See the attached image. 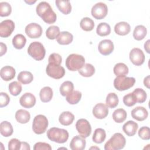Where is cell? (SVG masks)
Instances as JSON below:
<instances>
[{
    "instance_id": "1",
    "label": "cell",
    "mask_w": 150,
    "mask_h": 150,
    "mask_svg": "<svg viewBox=\"0 0 150 150\" xmlns=\"http://www.w3.org/2000/svg\"><path fill=\"white\" fill-rule=\"evenodd\" d=\"M36 11L43 21L48 24H52L56 22L57 16L53 11L50 4L45 1L39 3L36 8Z\"/></svg>"
},
{
    "instance_id": "2",
    "label": "cell",
    "mask_w": 150,
    "mask_h": 150,
    "mask_svg": "<svg viewBox=\"0 0 150 150\" xmlns=\"http://www.w3.org/2000/svg\"><path fill=\"white\" fill-rule=\"evenodd\" d=\"M47 137L52 141L59 144H63L67 141L69 132L64 129L52 127L47 131Z\"/></svg>"
},
{
    "instance_id": "3",
    "label": "cell",
    "mask_w": 150,
    "mask_h": 150,
    "mask_svg": "<svg viewBox=\"0 0 150 150\" xmlns=\"http://www.w3.org/2000/svg\"><path fill=\"white\" fill-rule=\"evenodd\" d=\"M126 144L125 137L121 133H115L105 144V150H119L124 148Z\"/></svg>"
},
{
    "instance_id": "4",
    "label": "cell",
    "mask_w": 150,
    "mask_h": 150,
    "mask_svg": "<svg viewBox=\"0 0 150 150\" xmlns=\"http://www.w3.org/2000/svg\"><path fill=\"white\" fill-rule=\"evenodd\" d=\"M85 63L84 57L78 54H71L66 60V66L67 68L72 71L80 69Z\"/></svg>"
},
{
    "instance_id": "5",
    "label": "cell",
    "mask_w": 150,
    "mask_h": 150,
    "mask_svg": "<svg viewBox=\"0 0 150 150\" xmlns=\"http://www.w3.org/2000/svg\"><path fill=\"white\" fill-rule=\"evenodd\" d=\"M28 54L36 60H42L45 56L46 50L43 45L39 42H32L28 48Z\"/></svg>"
},
{
    "instance_id": "6",
    "label": "cell",
    "mask_w": 150,
    "mask_h": 150,
    "mask_svg": "<svg viewBox=\"0 0 150 150\" xmlns=\"http://www.w3.org/2000/svg\"><path fill=\"white\" fill-rule=\"evenodd\" d=\"M135 83V79L132 77L117 76L114 80V86L119 91H124L132 87Z\"/></svg>"
},
{
    "instance_id": "7",
    "label": "cell",
    "mask_w": 150,
    "mask_h": 150,
    "mask_svg": "<svg viewBox=\"0 0 150 150\" xmlns=\"http://www.w3.org/2000/svg\"><path fill=\"white\" fill-rule=\"evenodd\" d=\"M48 127V120L47 118L42 114L36 115L32 123V129L36 134H43Z\"/></svg>"
},
{
    "instance_id": "8",
    "label": "cell",
    "mask_w": 150,
    "mask_h": 150,
    "mask_svg": "<svg viewBox=\"0 0 150 150\" xmlns=\"http://www.w3.org/2000/svg\"><path fill=\"white\" fill-rule=\"evenodd\" d=\"M46 74L50 77L59 79L65 74L64 68L60 65L49 63L46 68Z\"/></svg>"
},
{
    "instance_id": "9",
    "label": "cell",
    "mask_w": 150,
    "mask_h": 150,
    "mask_svg": "<svg viewBox=\"0 0 150 150\" xmlns=\"http://www.w3.org/2000/svg\"><path fill=\"white\" fill-rule=\"evenodd\" d=\"M76 128L80 136L86 138H87L91 132V127L89 122L84 118L77 120L76 124Z\"/></svg>"
},
{
    "instance_id": "10",
    "label": "cell",
    "mask_w": 150,
    "mask_h": 150,
    "mask_svg": "<svg viewBox=\"0 0 150 150\" xmlns=\"http://www.w3.org/2000/svg\"><path fill=\"white\" fill-rule=\"evenodd\" d=\"M108 12L107 6L103 2H98L91 8V15L96 19H102L105 18Z\"/></svg>"
},
{
    "instance_id": "11",
    "label": "cell",
    "mask_w": 150,
    "mask_h": 150,
    "mask_svg": "<svg viewBox=\"0 0 150 150\" xmlns=\"http://www.w3.org/2000/svg\"><path fill=\"white\" fill-rule=\"evenodd\" d=\"M145 55L144 52L139 48H133L129 53V59L131 62L135 66L142 65L145 61Z\"/></svg>"
},
{
    "instance_id": "12",
    "label": "cell",
    "mask_w": 150,
    "mask_h": 150,
    "mask_svg": "<svg viewBox=\"0 0 150 150\" xmlns=\"http://www.w3.org/2000/svg\"><path fill=\"white\" fill-rule=\"evenodd\" d=\"M14 29L15 23L12 20H4L0 23V36L1 38L9 37Z\"/></svg>"
},
{
    "instance_id": "13",
    "label": "cell",
    "mask_w": 150,
    "mask_h": 150,
    "mask_svg": "<svg viewBox=\"0 0 150 150\" xmlns=\"http://www.w3.org/2000/svg\"><path fill=\"white\" fill-rule=\"evenodd\" d=\"M25 33L27 36L32 39L38 38L42 34V28L41 26L36 23L28 24L25 28Z\"/></svg>"
},
{
    "instance_id": "14",
    "label": "cell",
    "mask_w": 150,
    "mask_h": 150,
    "mask_svg": "<svg viewBox=\"0 0 150 150\" xmlns=\"http://www.w3.org/2000/svg\"><path fill=\"white\" fill-rule=\"evenodd\" d=\"M113 42L110 39H104L101 40L98 46L99 52L104 55L107 56L111 54L114 50Z\"/></svg>"
},
{
    "instance_id": "15",
    "label": "cell",
    "mask_w": 150,
    "mask_h": 150,
    "mask_svg": "<svg viewBox=\"0 0 150 150\" xmlns=\"http://www.w3.org/2000/svg\"><path fill=\"white\" fill-rule=\"evenodd\" d=\"M108 107L103 103H98L93 108V114L97 119H103L108 115Z\"/></svg>"
},
{
    "instance_id": "16",
    "label": "cell",
    "mask_w": 150,
    "mask_h": 150,
    "mask_svg": "<svg viewBox=\"0 0 150 150\" xmlns=\"http://www.w3.org/2000/svg\"><path fill=\"white\" fill-rule=\"evenodd\" d=\"M19 103L23 107L30 108L35 105L36 98L33 94L30 93H26L20 98Z\"/></svg>"
},
{
    "instance_id": "17",
    "label": "cell",
    "mask_w": 150,
    "mask_h": 150,
    "mask_svg": "<svg viewBox=\"0 0 150 150\" xmlns=\"http://www.w3.org/2000/svg\"><path fill=\"white\" fill-rule=\"evenodd\" d=\"M132 117L139 121H142L146 119L148 116V111L144 107L138 106L131 111Z\"/></svg>"
},
{
    "instance_id": "18",
    "label": "cell",
    "mask_w": 150,
    "mask_h": 150,
    "mask_svg": "<svg viewBox=\"0 0 150 150\" xmlns=\"http://www.w3.org/2000/svg\"><path fill=\"white\" fill-rule=\"evenodd\" d=\"M86 141L84 138L80 135L74 137L70 143V147L72 150H83L86 147Z\"/></svg>"
},
{
    "instance_id": "19",
    "label": "cell",
    "mask_w": 150,
    "mask_h": 150,
    "mask_svg": "<svg viewBox=\"0 0 150 150\" xmlns=\"http://www.w3.org/2000/svg\"><path fill=\"white\" fill-rule=\"evenodd\" d=\"M15 69L10 66H6L1 69V77L5 81H9L15 77Z\"/></svg>"
},
{
    "instance_id": "20",
    "label": "cell",
    "mask_w": 150,
    "mask_h": 150,
    "mask_svg": "<svg viewBox=\"0 0 150 150\" xmlns=\"http://www.w3.org/2000/svg\"><path fill=\"white\" fill-rule=\"evenodd\" d=\"M138 128V124L131 120L126 122L122 126L123 131L129 137L134 136L136 134V132L137 131Z\"/></svg>"
},
{
    "instance_id": "21",
    "label": "cell",
    "mask_w": 150,
    "mask_h": 150,
    "mask_svg": "<svg viewBox=\"0 0 150 150\" xmlns=\"http://www.w3.org/2000/svg\"><path fill=\"white\" fill-rule=\"evenodd\" d=\"M130 30V25L126 22H120L114 26V31L118 35H126L129 33Z\"/></svg>"
},
{
    "instance_id": "22",
    "label": "cell",
    "mask_w": 150,
    "mask_h": 150,
    "mask_svg": "<svg viewBox=\"0 0 150 150\" xmlns=\"http://www.w3.org/2000/svg\"><path fill=\"white\" fill-rule=\"evenodd\" d=\"M73 40V35L67 31L60 32L58 37L56 38L57 43L62 45H67L72 42Z\"/></svg>"
},
{
    "instance_id": "23",
    "label": "cell",
    "mask_w": 150,
    "mask_h": 150,
    "mask_svg": "<svg viewBox=\"0 0 150 150\" xmlns=\"http://www.w3.org/2000/svg\"><path fill=\"white\" fill-rule=\"evenodd\" d=\"M74 119V115L70 111H63L60 114L59 117L60 123L65 126L71 124Z\"/></svg>"
},
{
    "instance_id": "24",
    "label": "cell",
    "mask_w": 150,
    "mask_h": 150,
    "mask_svg": "<svg viewBox=\"0 0 150 150\" xmlns=\"http://www.w3.org/2000/svg\"><path fill=\"white\" fill-rule=\"evenodd\" d=\"M55 4L58 9L64 15H67L71 11V5L69 1L56 0Z\"/></svg>"
},
{
    "instance_id": "25",
    "label": "cell",
    "mask_w": 150,
    "mask_h": 150,
    "mask_svg": "<svg viewBox=\"0 0 150 150\" xmlns=\"http://www.w3.org/2000/svg\"><path fill=\"white\" fill-rule=\"evenodd\" d=\"M15 118L18 122L21 124H26L30 120V115L28 111L20 109L16 112Z\"/></svg>"
},
{
    "instance_id": "26",
    "label": "cell",
    "mask_w": 150,
    "mask_h": 150,
    "mask_svg": "<svg viewBox=\"0 0 150 150\" xmlns=\"http://www.w3.org/2000/svg\"><path fill=\"white\" fill-rule=\"evenodd\" d=\"M53 90L50 87H44L40 90L39 93L40 100L43 103L50 101L53 97Z\"/></svg>"
},
{
    "instance_id": "27",
    "label": "cell",
    "mask_w": 150,
    "mask_h": 150,
    "mask_svg": "<svg viewBox=\"0 0 150 150\" xmlns=\"http://www.w3.org/2000/svg\"><path fill=\"white\" fill-rule=\"evenodd\" d=\"M0 132L5 137L11 136L13 134V127L11 124L6 121L1 122L0 124Z\"/></svg>"
},
{
    "instance_id": "28",
    "label": "cell",
    "mask_w": 150,
    "mask_h": 150,
    "mask_svg": "<svg viewBox=\"0 0 150 150\" xmlns=\"http://www.w3.org/2000/svg\"><path fill=\"white\" fill-rule=\"evenodd\" d=\"M147 33L146 28L143 25L137 26L133 32V37L137 40H141L146 36Z\"/></svg>"
},
{
    "instance_id": "29",
    "label": "cell",
    "mask_w": 150,
    "mask_h": 150,
    "mask_svg": "<svg viewBox=\"0 0 150 150\" xmlns=\"http://www.w3.org/2000/svg\"><path fill=\"white\" fill-rule=\"evenodd\" d=\"M78 71L81 76L86 77H88L92 76L94 74L95 68L91 64L86 63Z\"/></svg>"
},
{
    "instance_id": "30",
    "label": "cell",
    "mask_w": 150,
    "mask_h": 150,
    "mask_svg": "<svg viewBox=\"0 0 150 150\" xmlns=\"http://www.w3.org/2000/svg\"><path fill=\"white\" fill-rule=\"evenodd\" d=\"M26 43V39L22 34H17L12 39V45L17 49H22Z\"/></svg>"
},
{
    "instance_id": "31",
    "label": "cell",
    "mask_w": 150,
    "mask_h": 150,
    "mask_svg": "<svg viewBox=\"0 0 150 150\" xmlns=\"http://www.w3.org/2000/svg\"><path fill=\"white\" fill-rule=\"evenodd\" d=\"M33 74L30 71H21L18 76V80L23 84H29L33 81Z\"/></svg>"
},
{
    "instance_id": "32",
    "label": "cell",
    "mask_w": 150,
    "mask_h": 150,
    "mask_svg": "<svg viewBox=\"0 0 150 150\" xmlns=\"http://www.w3.org/2000/svg\"><path fill=\"white\" fill-rule=\"evenodd\" d=\"M106 138V133L103 128H97L95 129L92 139L93 142L96 144H101L105 140Z\"/></svg>"
},
{
    "instance_id": "33",
    "label": "cell",
    "mask_w": 150,
    "mask_h": 150,
    "mask_svg": "<svg viewBox=\"0 0 150 150\" xmlns=\"http://www.w3.org/2000/svg\"><path fill=\"white\" fill-rule=\"evenodd\" d=\"M127 112L123 108H118L112 113V118L115 122L121 123L127 118Z\"/></svg>"
},
{
    "instance_id": "34",
    "label": "cell",
    "mask_w": 150,
    "mask_h": 150,
    "mask_svg": "<svg viewBox=\"0 0 150 150\" xmlns=\"http://www.w3.org/2000/svg\"><path fill=\"white\" fill-rule=\"evenodd\" d=\"M106 105L111 108L117 107L119 103L118 96L115 93H110L107 94L105 100Z\"/></svg>"
},
{
    "instance_id": "35",
    "label": "cell",
    "mask_w": 150,
    "mask_h": 150,
    "mask_svg": "<svg viewBox=\"0 0 150 150\" xmlns=\"http://www.w3.org/2000/svg\"><path fill=\"white\" fill-rule=\"evenodd\" d=\"M114 73L117 76H125L128 73V67L123 63H118L116 64L113 69Z\"/></svg>"
},
{
    "instance_id": "36",
    "label": "cell",
    "mask_w": 150,
    "mask_h": 150,
    "mask_svg": "<svg viewBox=\"0 0 150 150\" xmlns=\"http://www.w3.org/2000/svg\"><path fill=\"white\" fill-rule=\"evenodd\" d=\"M81 98V93L79 91L75 90L66 96V100L70 104H76L80 101Z\"/></svg>"
},
{
    "instance_id": "37",
    "label": "cell",
    "mask_w": 150,
    "mask_h": 150,
    "mask_svg": "<svg viewBox=\"0 0 150 150\" xmlns=\"http://www.w3.org/2000/svg\"><path fill=\"white\" fill-rule=\"evenodd\" d=\"M96 32L100 36H107L111 32L110 26L105 22H101L97 25Z\"/></svg>"
},
{
    "instance_id": "38",
    "label": "cell",
    "mask_w": 150,
    "mask_h": 150,
    "mask_svg": "<svg viewBox=\"0 0 150 150\" xmlns=\"http://www.w3.org/2000/svg\"><path fill=\"white\" fill-rule=\"evenodd\" d=\"M74 85L70 81L63 82L60 87V93L63 96H66L73 91Z\"/></svg>"
},
{
    "instance_id": "39",
    "label": "cell",
    "mask_w": 150,
    "mask_h": 150,
    "mask_svg": "<svg viewBox=\"0 0 150 150\" xmlns=\"http://www.w3.org/2000/svg\"><path fill=\"white\" fill-rule=\"evenodd\" d=\"M80 25L81 28L83 30L88 32V31L92 30L94 29V22L91 18L88 17H85L81 20Z\"/></svg>"
},
{
    "instance_id": "40",
    "label": "cell",
    "mask_w": 150,
    "mask_h": 150,
    "mask_svg": "<svg viewBox=\"0 0 150 150\" xmlns=\"http://www.w3.org/2000/svg\"><path fill=\"white\" fill-rule=\"evenodd\" d=\"M60 34V29L58 26L52 25L49 26L46 31V37L51 40L56 39Z\"/></svg>"
},
{
    "instance_id": "41",
    "label": "cell",
    "mask_w": 150,
    "mask_h": 150,
    "mask_svg": "<svg viewBox=\"0 0 150 150\" xmlns=\"http://www.w3.org/2000/svg\"><path fill=\"white\" fill-rule=\"evenodd\" d=\"M132 94L134 95L136 98L137 103H142L145 102V100H146V97H147L146 93L145 91H144L142 88H135L133 91Z\"/></svg>"
},
{
    "instance_id": "42",
    "label": "cell",
    "mask_w": 150,
    "mask_h": 150,
    "mask_svg": "<svg viewBox=\"0 0 150 150\" xmlns=\"http://www.w3.org/2000/svg\"><path fill=\"white\" fill-rule=\"evenodd\" d=\"M9 93L14 96H16L19 95L22 91V85L20 83L14 81L11 82L8 86Z\"/></svg>"
},
{
    "instance_id": "43",
    "label": "cell",
    "mask_w": 150,
    "mask_h": 150,
    "mask_svg": "<svg viewBox=\"0 0 150 150\" xmlns=\"http://www.w3.org/2000/svg\"><path fill=\"white\" fill-rule=\"evenodd\" d=\"M12 12L11 5L6 2H1L0 3V16H8Z\"/></svg>"
},
{
    "instance_id": "44",
    "label": "cell",
    "mask_w": 150,
    "mask_h": 150,
    "mask_svg": "<svg viewBox=\"0 0 150 150\" xmlns=\"http://www.w3.org/2000/svg\"><path fill=\"white\" fill-rule=\"evenodd\" d=\"M123 103L127 107H132L137 103V100L132 93H130L124 96Z\"/></svg>"
},
{
    "instance_id": "45",
    "label": "cell",
    "mask_w": 150,
    "mask_h": 150,
    "mask_svg": "<svg viewBox=\"0 0 150 150\" xmlns=\"http://www.w3.org/2000/svg\"><path fill=\"white\" fill-rule=\"evenodd\" d=\"M138 136L144 140L150 139V129L148 127H142L138 131Z\"/></svg>"
},
{
    "instance_id": "46",
    "label": "cell",
    "mask_w": 150,
    "mask_h": 150,
    "mask_svg": "<svg viewBox=\"0 0 150 150\" xmlns=\"http://www.w3.org/2000/svg\"><path fill=\"white\" fill-rule=\"evenodd\" d=\"M21 142L16 138H12L8 142L9 150H19L21 149Z\"/></svg>"
},
{
    "instance_id": "47",
    "label": "cell",
    "mask_w": 150,
    "mask_h": 150,
    "mask_svg": "<svg viewBox=\"0 0 150 150\" xmlns=\"http://www.w3.org/2000/svg\"><path fill=\"white\" fill-rule=\"evenodd\" d=\"M62 57L61 56L56 53H52L48 59V62L49 63H53V64H59L60 65L61 63H62Z\"/></svg>"
},
{
    "instance_id": "48",
    "label": "cell",
    "mask_w": 150,
    "mask_h": 150,
    "mask_svg": "<svg viewBox=\"0 0 150 150\" xmlns=\"http://www.w3.org/2000/svg\"><path fill=\"white\" fill-rule=\"evenodd\" d=\"M10 101V98L9 96L4 92L0 93V107H4L6 106Z\"/></svg>"
},
{
    "instance_id": "49",
    "label": "cell",
    "mask_w": 150,
    "mask_h": 150,
    "mask_svg": "<svg viewBox=\"0 0 150 150\" xmlns=\"http://www.w3.org/2000/svg\"><path fill=\"white\" fill-rule=\"evenodd\" d=\"M34 150H51V146L46 142H39L36 143L33 146Z\"/></svg>"
},
{
    "instance_id": "50",
    "label": "cell",
    "mask_w": 150,
    "mask_h": 150,
    "mask_svg": "<svg viewBox=\"0 0 150 150\" xmlns=\"http://www.w3.org/2000/svg\"><path fill=\"white\" fill-rule=\"evenodd\" d=\"M0 56H2L3 54H4L7 50V47L5 44H4L2 42L0 43Z\"/></svg>"
},
{
    "instance_id": "51",
    "label": "cell",
    "mask_w": 150,
    "mask_h": 150,
    "mask_svg": "<svg viewBox=\"0 0 150 150\" xmlns=\"http://www.w3.org/2000/svg\"><path fill=\"white\" fill-rule=\"evenodd\" d=\"M21 149L22 150H30V148L29 145L26 142H21Z\"/></svg>"
},
{
    "instance_id": "52",
    "label": "cell",
    "mask_w": 150,
    "mask_h": 150,
    "mask_svg": "<svg viewBox=\"0 0 150 150\" xmlns=\"http://www.w3.org/2000/svg\"><path fill=\"white\" fill-rule=\"evenodd\" d=\"M144 84L148 88H149V76H146L144 80Z\"/></svg>"
},
{
    "instance_id": "53",
    "label": "cell",
    "mask_w": 150,
    "mask_h": 150,
    "mask_svg": "<svg viewBox=\"0 0 150 150\" xmlns=\"http://www.w3.org/2000/svg\"><path fill=\"white\" fill-rule=\"evenodd\" d=\"M149 42H150V40H148L144 44V49L146 50V52L148 53H150V50H149Z\"/></svg>"
},
{
    "instance_id": "54",
    "label": "cell",
    "mask_w": 150,
    "mask_h": 150,
    "mask_svg": "<svg viewBox=\"0 0 150 150\" xmlns=\"http://www.w3.org/2000/svg\"><path fill=\"white\" fill-rule=\"evenodd\" d=\"M25 2H26V3H28V4H33V3H35V2H36V1H25Z\"/></svg>"
},
{
    "instance_id": "55",
    "label": "cell",
    "mask_w": 150,
    "mask_h": 150,
    "mask_svg": "<svg viewBox=\"0 0 150 150\" xmlns=\"http://www.w3.org/2000/svg\"><path fill=\"white\" fill-rule=\"evenodd\" d=\"M100 149V148H97V147H91V148H90V149Z\"/></svg>"
},
{
    "instance_id": "56",
    "label": "cell",
    "mask_w": 150,
    "mask_h": 150,
    "mask_svg": "<svg viewBox=\"0 0 150 150\" xmlns=\"http://www.w3.org/2000/svg\"><path fill=\"white\" fill-rule=\"evenodd\" d=\"M59 149H67L66 148H60Z\"/></svg>"
}]
</instances>
